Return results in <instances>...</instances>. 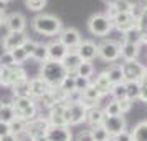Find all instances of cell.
Masks as SVG:
<instances>
[{
    "mask_svg": "<svg viewBox=\"0 0 147 141\" xmlns=\"http://www.w3.org/2000/svg\"><path fill=\"white\" fill-rule=\"evenodd\" d=\"M98 57L104 61H116L121 57V43L116 40H102L98 45Z\"/></svg>",
    "mask_w": 147,
    "mask_h": 141,
    "instance_id": "obj_6",
    "label": "cell"
},
{
    "mask_svg": "<svg viewBox=\"0 0 147 141\" xmlns=\"http://www.w3.org/2000/svg\"><path fill=\"white\" fill-rule=\"evenodd\" d=\"M104 110V114L106 116H117V114H121L119 111V105H117V101H109L106 105V108H102Z\"/></svg>",
    "mask_w": 147,
    "mask_h": 141,
    "instance_id": "obj_38",
    "label": "cell"
},
{
    "mask_svg": "<svg viewBox=\"0 0 147 141\" xmlns=\"http://www.w3.org/2000/svg\"><path fill=\"white\" fill-rule=\"evenodd\" d=\"M13 120H17L13 108H12V105H10V103H5V105L2 106V110H0V121H2V123H7V125H10Z\"/></svg>",
    "mask_w": 147,
    "mask_h": 141,
    "instance_id": "obj_28",
    "label": "cell"
},
{
    "mask_svg": "<svg viewBox=\"0 0 147 141\" xmlns=\"http://www.w3.org/2000/svg\"><path fill=\"white\" fill-rule=\"evenodd\" d=\"M76 141H94V140H93V136H91V131L89 129H83V131L78 133Z\"/></svg>",
    "mask_w": 147,
    "mask_h": 141,
    "instance_id": "obj_46",
    "label": "cell"
},
{
    "mask_svg": "<svg viewBox=\"0 0 147 141\" xmlns=\"http://www.w3.org/2000/svg\"><path fill=\"white\" fill-rule=\"evenodd\" d=\"M109 141H113V140H109Z\"/></svg>",
    "mask_w": 147,
    "mask_h": 141,
    "instance_id": "obj_56",
    "label": "cell"
},
{
    "mask_svg": "<svg viewBox=\"0 0 147 141\" xmlns=\"http://www.w3.org/2000/svg\"><path fill=\"white\" fill-rule=\"evenodd\" d=\"M117 15V12H116V8L114 7H107V10H106V14H104V17L106 18H109V20L113 22V18Z\"/></svg>",
    "mask_w": 147,
    "mask_h": 141,
    "instance_id": "obj_50",
    "label": "cell"
},
{
    "mask_svg": "<svg viewBox=\"0 0 147 141\" xmlns=\"http://www.w3.org/2000/svg\"><path fill=\"white\" fill-rule=\"evenodd\" d=\"M88 28L96 37H106V35H109V32L114 27H113V22L109 18H106L104 14H94L88 20Z\"/></svg>",
    "mask_w": 147,
    "mask_h": 141,
    "instance_id": "obj_4",
    "label": "cell"
},
{
    "mask_svg": "<svg viewBox=\"0 0 147 141\" xmlns=\"http://www.w3.org/2000/svg\"><path fill=\"white\" fill-rule=\"evenodd\" d=\"M5 27H7L8 32H25V27H27V18L23 14H18V12H13L5 17Z\"/></svg>",
    "mask_w": 147,
    "mask_h": 141,
    "instance_id": "obj_16",
    "label": "cell"
},
{
    "mask_svg": "<svg viewBox=\"0 0 147 141\" xmlns=\"http://www.w3.org/2000/svg\"><path fill=\"white\" fill-rule=\"evenodd\" d=\"M15 111L17 120L22 121H32L33 118H36V101L32 96H13V101L10 103Z\"/></svg>",
    "mask_w": 147,
    "mask_h": 141,
    "instance_id": "obj_3",
    "label": "cell"
},
{
    "mask_svg": "<svg viewBox=\"0 0 147 141\" xmlns=\"http://www.w3.org/2000/svg\"><path fill=\"white\" fill-rule=\"evenodd\" d=\"M13 57H12V52H3L2 57H0V67H15Z\"/></svg>",
    "mask_w": 147,
    "mask_h": 141,
    "instance_id": "obj_42",
    "label": "cell"
},
{
    "mask_svg": "<svg viewBox=\"0 0 147 141\" xmlns=\"http://www.w3.org/2000/svg\"><path fill=\"white\" fill-rule=\"evenodd\" d=\"M81 58L80 55L76 53V52H68L66 57L61 60V65L65 67V70L68 72V75H76V70H78V67L81 65Z\"/></svg>",
    "mask_w": 147,
    "mask_h": 141,
    "instance_id": "obj_22",
    "label": "cell"
},
{
    "mask_svg": "<svg viewBox=\"0 0 147 141\" xmlns=\"http://www.w3.org/2000/svg\"><path fill=\"white\" fill-rule=\"evenodd\" d=\"M124 43H134V45H140L142 43V37H140L139 28L136 27L132 30H129L127 33H124Z\"/></svg>",
    "mask_w": 147,
    "mask_h": 141,
    "instance_id": "obj_31",
    "label": "cell"
},
{
    "mask_svg": "<svg viewBox=\"0 0 147 141\" xmlns=\"http://www.w3.org/2000/svg\"><path fill=\"white\" fill-rule=\"evenodd\" d=\"M139 87H140V96L139 100H142L144 103H147V68L144 75H142V78L139 80Z\"/></svg>",
    "mask_w": 147,
    "mask_h": 141,
    "instance_id": "obj_39",
    "label": "cell"
},
{
    "mask_svg": "<svg viewBox=\"0 0 147 141\" xmlns=\"http://www.w3.org/2000/svg\"><path fill=\"white\" fill-rule=\"evenodd\" d=\"M5 8H7V2L0 0V12H5Z\"/></svg>",
    "mask_w": 147,
    "mask_h": 141,
    "instance_id": "obj_54",
    "label": "cell"
},
{
    "mask_svg": "<svg viewBox=\"0 0 147 141\" xmlns=\"http://www.w3.org/2000/svg\"><path fill=\"white\" fill-rule=\"evenodd\" d=\"M27 73L25 70L20 68L18 65L15 67H0V85L2 87H13L15 83L22 78H25Z\"/></svg>",
    "mask_w": 147,
    "mask_h": 141,
    "instance_id": "obj_7",
    "label": "cell"
},
{
    "mask_svg": "<svg viewBox=\"0 0 147 141\" xmlns=\"http://www.w3.org/2000/svg\"><path fill=\"white\" fill-rule=\"evenodd\" d=\"M5 17H7L5 12H0V27H3V25H5Z\"/></svg>",
    "mask_w": 147,
    "mask_h": 141,
    "instance_id": "obj_53",
    "label": "cell"
},
{
    "mask_svg": "<svg viewBox=\"0 0 147 141\" xmlns=\"http://www.w3.org/2000/svg\"><path fill=\"white\" fill-rule=\"evenodd\" d=\"M121 57L124 58V61L137 60V57H139V45H134V43H121Z\"/></svg>",
    "mask_w": 147,
    "mask_h": 141,
    "instance_id": "obj_23",
    "label": "cell"
},
{
    "mask_svg": "<svg viewBox=\"0 0 147 141\" xmlns=\"http://www.w3.org/2000/svg\"><path fill=\"white\" fill-rule=\"evenodd\" d=\"M35 47H36V42H35V40H30V38H28V40L23 43V47H22V48H23V50H25V52L28 53V57H32V53H33Z\"/></svg>",
    "mask_w": 147,
    "mask_h": 141,
    "instance_id": "obj_47",
    "label": "cell"
},
{
    "mask_svg": "<svg viewBox=\"0 0 147 141\" xmlns=\"http://www.w3.org/2000/svg\"><path fill=\"white\" fill-rule=\"evenodd\" d=\"M8 126H10V133H12V134H18V133H22V131L25 129V121L13 120Z\"/></svg>",
    "mask_w": 147,
    "mask_h": 141,
    "instance_id": "obj_43",
    "label": "cell"
},
{
    "mask_svg": "<svg viewBox=\"0 0 147 141\" xmlns=\"http://www.w3.org/2000/svg\"><path fill=\"white\" fill-rule=\"evenodd\" d=\"M104 3H106V7H113V5H116L119 0H102Z\"/></svg>",
    "mask_w": 147,
    "mask_h": 141,
    "instance_id": "obj_52",
    "label": "cell"
},
{
    "mask_svg": "<svg viewBox=\"0 0 147 141\" xmlns=\"http://www.w3.org/2000/svg\"><path fill=\"white\" fill-rule=\"evenodd\" d=\"M8 133H10V126H8L7 123H2V121H0V138L7 136Z\"/></svg>",
    "mask_w": 147,
    "mask_h": 141,
    "instance_id": "obj_49",
    "label": "cell"
},
{
    "mask_svg": "<svg viewBox=\"0 0 147 141\" xmlns=\"http://www.w3.org/2000/svg\"><path fill=\"white\" fill-rule=\"evenodd\" d=\"M28 40L25 32H8L3 38H2V48L5 52H13L17 48L23 47V43Z\"/></svg>",
    "mask_w": 147,
    "mask_h": 141,
    "instance_id": "obj_10",
    "label": "cell"
},
{
    "mask_svg": "<svg viewBox=\"0 0 147 141\" xmlns=\"http://www.w3.org/2000/svg\"><path fill=\"white\" fill-rule=\"evenodd\" d=\"M117 105H119L121 114H124V113H127V111L132 108V101L131 100H122V101H117Z\"/></svg>",
    "mask_w": 147,
    "mask_h": 141,
    "instance_id": "obj_45",
    "label": "cell"
},
{
    "mask_svg": "<svg viewBox=\"0 0 147 141\" xmlns=\"http://www.w3.org/2000/svg\"><path fill=\"white\" fill-rule=\"evenodd\" d=\"M47 140L48 141H71L73 134L69 126H48L47 129Z\"/></svg>",
    "mask_w": 147,
    "mask_h": 141,
    "instance_id": "obj_15",
    "label": "cell"
},
{
    "mask_svg": "<svg viewBox=\"0 0 147 141\" xmlns=\"http://www.w3.org/2000/svg\"><path fill=\"white\" fill-rule=\"evenodd\" d=\"M50 126L47 118H41V116H36L32 121H27L25 123V131H27L32 138H38V136H45L47 134V129Z\"/></svg>",
    "mask_w": 147,
    "mask_h": 141,
    "instance_id": "obj_13",
    "label": "cell"
},
{
    "mask_svg": "<svg viewBox=\"0 0 147 141\" xmlns=\"http://www.w3.org/2000/svg\"><path fill=\"white\" fill-rule=\"evenodd\" d=\"M58 40L68 48V52H76L78 47L81 45L83 38H81V33L76 28L68 27V28H63L61 30V33L58 35Z\"/></svg>",
    "mask_w": 147,
    "mask_h": 141,
    "instance_id": "obj_8",
    "label": "cell"
},
{
    "mask_svg": "<svg viewBox=\"0 0 147 141\" xmlns=\"http://www.w3.org/2000/svg\"><path fill=\"white\" fill-rule=\"evenodd\" d=\"M66 110H68V114H69V126L80 125V123L84 121L88 108L81 101H66Z\"/></svg>",
    "mask_w": 147,
    "mask_h": 141,
    "instance_id": "obj_11",
    "label": "cell"
},
{
    "mask_svg": "<svg viewBox=\"0 0 147 141\" xmlns=\"http://www.w3.org/2000/svg\"><path fill=\"white\" fill-rule=\"evenodd\" d=\"M91 85H93V87L99 91L101 96L109 95V93H111V90H113V83H111V80H109V76H107L106 72H101Z\"/></svg>",
    "mask_w": 147,
    "mask_h": 141,
    "instance_id": "obj_21",
    "label": "cell"
},
{
    "mask_svg": "<svg viewBox=\"0 0 147 141\" xmlns=\"http://www.w3.org/2000/svg\"><path fill=\"white\" fill-rule=\"evenodd\" d=\"M113 27L116 30H119L121 33H127L129 30L137 27V22L132 18L131 14H117L113 18Z\"/></svg>",
    "mask_w": 147,
    "mask_h": 141,
    "instance_id": "obj_14",
    "label": "cell"
},
{
    "mask_svg": "<svg viewBox=\"0 0 147 141\" xmlns=\"http://www.w3.org/2000/svg\"><path fill=\"white\" fill-rule=\"evenodd\" d=\"M15 136H17V141H33V138H32V136H30V134H28L25 129H23L22 133L15 134Z\"/></svg>",
    "mask_w": 147,
    "mask_h": 141,
    "instance_id": "obj_48",
    "label": "cell"
},
{
    "mask_svg": "<svg viewBox=\"0 0 147 141\" xmlns=\"http://www.w3.org/2000/svg\"><path fill=\"white\" fill-rule=\"evenodd\" d=\"M137 28H139L140 37H142V43H146L147 45V7L144 8L142 17H140L139 22H137Z\"/></svg>",
    "mask_w": 147,
    "mask_h": 141,
    "instance_id": "obj_34",
    "label": "cell"
},
{
    "mask_svg": "<svg viewBox=\"0 0 147 141\" xmlns=\"http://www.w3.org/2000/svg\"><path fill=\"white\" fill-rule=\"evenodd\" d=\"M3 2H10V0H3Z\"/></svg>",
    "mask_w": 147,
    "mask_h": 141,
    "instance_id": "obj_55",
    "label": "cell"
},
{
    "mask_svg": "<svg viewBox=\"0 0 147 141\" xmlns=\"http://www.w3.org/2000/svg\"><path fill=\"white\" fill-rule=\"evenodd\" d=\"M107 76L113 85H119V83H124V73H122V67L117 65V63H113L109 70H106Z\"/></svg>",
    "mask_w": 147,
    "mask_h": 141,
    "instance_id": "obj_24",
    "label": "cell"
},
{
    "mask_svg": "<svg viewBox=\"0 0 147 141\" xmlns=\"http://www.w3.org/2000/svg\"><path fill=\"white\" fill-rule=\"evenodd\" d=\"M104 110L101 106H91L86 110V116H84V121H86L88 125L91 128H96V126H101L102 125V121H104Z\"/></svg>",
    "mask_w": 147,
    "mask_h": 141,
    "instance_id": "obj_19",
    "label": "cell"
},
{
    "mask_svg": "<svg viewBox=\"0 0 147 141\" xmlns=\"http://www.w3.org/2000/svg\"><path fill=\"white\" fill-rule=\"evenodd\" d=\"M126 83V93H127V100H139L140 96V87L139 81H124Z\"/></svg>",
    "mask_w": 147,
    "mask_h": 141,
    "instance_id": "obj_27",
    "label": "cell"
},
{
    "mask_svg": "<svg viewBox=\"0 0 147 141\" xmlns=\"http://www.w3.org/2000/svg\"><path fill=\"white\" fill-rule=\"evenodd\" d=\"M113 7L116 8V12H117V14H131L134 3H132V2H129V0H119L116 5H113Z\"/></svg>",
    "mask_w": 147,
    "mask_h": 141,
    "instance_id": "obj_37",
    "label": "cell"
},
{
    "mask_svg": "<svg viewBox=\"0 0 147 141\" xmlns=\"http://www.w3.org/2000/svg\"><path fill=\"white\" fill-rule=\"evenodd\" d=\"M32 57H33L36 61H40V63L48 61V47L45 43H36V47H35Z\"/></svg>",
    "mask_w": 147,
    "mask_h": 141,
    "instance_id": "obj_29",
    "label": "cell"
},
{
    "mask_svg": "<svg viewBox=\"0 0 147 141\" xmlns=\"http://www.w3.org/2000/svg\"><path fill=\"white\" fill-rule=\"evenodd\" d=\"M0 141H17V136L12 133H8L7 136H3V138H0Z\"/></svg>",
    "mask_w": 147,
    "mask_h": 141,
    "instance_id": "obj_51",
    "label": "cell"
},
{
    "mask_svg": "<svg viewBox=\"0 0 147 141\" xmlns=\"http://www.w3.org/2000/svg\"><path fill=\"white\" fill-rule=\"evenodd\" d=\"M66 75H68V72L61 65V61L48 60L45 63H41V67H40V78L47 81L51 88L60 87L61 81L66 78Z\"/></svg>",
    "mask_w": 147,
    "mask_h": 141,
    "instance_id": "obj_2",
    "label": "cell"
},
{
    "mask_svg": "<svg viewBox=\"0 0 147 141\" xmlns=\"http://www.w3.org/2000/svg\"><path fill=\"white\" fill-rule=\"evenodd\" d=\"M111 140L113 141H132V134H131V131H122V133L113 136Z\"/></svg>",
    "mask_w": 147,
    "mask_h": 141,
    "instance_id": "obj_44",
    "label": "cell"
},
{
    "mask_svg": "<svg viewBox=\"0 0 147 141\" xmlns=\"http://www.w3.org/2000/svg\"><path fill=\"white\" fill-rule=\"evenodd\" d=\"M121 67H122V73H124V81H139L146 72V67L137 60L124 61Z\"/></svg>",
    "mask_w": 147,
    "mask_h": 141,
    "instance_id": "obj_9",
    "label": "cell"
},
{
    "mask_svg": "<svg viewBox=\"0 0 147 141\" xmlns=\"http://www.w3.org/2000/svg\"><path fill=\"white\" fill-rule=\"evenodd\" d=\"M47 120L51 126H69V114H68L66 110V101L65 103H56L50 108Z\"/></svg>",
    "mask_w": 147,
    "mask_h": 141,
    "instance_id": "obj_5",
    "label": "cell"
},
{
    "mask_svg": "<svg viewBox=\"0 0 147 141\" xmlns=\"http://www.w3.org/2000/svg\"><path fill=\"white\" fill-rule=\"evenodd\" d=\"M131 134H132V141H147V121L137 123Z\"/></svg>",
    "mask_w": 147,
    "mask_h": 141,
    "instance_id": "obj_26",
    "label": "cell"
},
{
    "mask_svg": "<svg viewBox=\"0 0 147 141\" xmlns=\"http://www.w3.org/2000/svg\"><path fill=\"white\" fill-rule=\"evenodd\" d=\"M74 76L76 75H66V78L61 81V85H60V88L65 93H68V96L76 91V88H74Z\"/></svg>",
    "mask_w": 147,
    "mask_h": 141,
    "instance_id": "obj_35",
    "label": "cell"
},
{
    "mask_svg": "<svg viewBox=\"0 0 147 141\" xmlns=\"http://www.w3.org/2000/svg\"><path fill=\"white\" fill-rule=\"evenodd\" d=\"M25 5H27L30 10H33V12H40V10L45 8L47 0H25Z\"/></svg>",
    "mask_w": 147,
    "mask_h": 141,
    "instance_id": "obj_40",
    "label": "cell"
},
{
    "mask_svg": "<svg viewBox=\"0 0 147 141\" xmlns=\"http://www.w3.org/2000/svg\"><path fill=\"white\" fill-rule=\"evenodd\" d=\"M12 90H13V96H30V78L25 76L18 80L12 87Z\"/></svg>",
    "mask_w": 147,
    "mask_h": 141,
    "instance_id": "obj_25",
    "label": "cell"
},
{
    "mask_svg": "<svg viewBox=\"0 0 147 141\" xmlns=\"http://www.w3.org/2000/svg\"><path fill=\"white\" fill-rule=\"evenodd\" d=\"M33 30L36 33L45 35V37H56L63 30V23L58 17L51 14H38L32 22Z\"/></svg>",
    "mask_w": 147,
    "mask_h": 141,
    "instance_id": "obj_1",
    "label": "cell"
},
{
    "mask_svg": "<svg viewBox=\"0 0 147 141\" xmlns=\"http://www.w3.org/2000/svg\"><path fill=\"white\" fill-rule=\"evenodd\" d=\"M76 53L80 55V58L83 61H93L98 57V45L91 40H83L76 50Z\"/></svg>",
    "mask_w": 147,
    "mask_h": 141,
    "instance_id": "obj_17",
    "label": "cell"
},
{
    "mask_svg": "<svg viewBox=\"0 0 147 141\" xmlns=\"http://www.w3.org/2000/svg\"><path fill=\"white\" fill-rule=\"evenodd\" d=\"M111 95H113L114 101H122V100H127V93H126V83H119V85H113V90H111Z\"/></svg>",
    "mask_w": 147,
    "mask_h": 141,
    "instance_id": "obj_32",
    "label": "cell"
},
{
    "mask_svg": "<svg viewBox=\"0 0 147 141\" xmlns=\"http://www.w3.org/2000/svg\"><path fill=\"white\" fill-rule=\"evenodd\" d=\"M12 57H13L15 63H17V65L20 67L22 63H23V61H25V60L28 58V53L20 47V48H17V50H13V52H12Z\"/></svg>",
    "mask_w": 147,
    "mask_h": 141,
    "instance_id": "obj_41",
    "label": "cell"
},
{
    "mask_svg": "<svg viewBox=\"0 0 147 141\" xmlns=\"http://www.w3.org/2000/svg\"><path fill=\"white\" fill-rule=\"evenodd\" d=\"M51 90V87L48 85L45 80H41L40 76H35V78H30V96L32 98H36L40 100L43 95H47L48 91Z\"/></svg>",
    "mask_w": 147,
    "mask_h": 141,
    "instance_id": "obj_18",
    "label": "cell"
},
{
    "mask_svg": "<svg viewBox=\"0 0 147 141\" xmlns=\"http://www.w3.org/2000/svg\"><path fill=\"white\" fill-rule=\"evenodd\" d=\"M102 128H104L107 133H109V136L113 138L116 134L126 131V120H124L122 114H117V116H104Z\"/></svg>",
    "mask_w": 147,
    "mask_h": 141,
    "instance_id": "obj_12",
    "label": "cell"
},
{
    "mask_svg": "<svg viewBox=\"0 0 147 141\" xmlns=\"http://www.w3.org/2000/svg\"><path fill=\"white\" fill-rule=\"evenodd\" d=\"M47 47H48V60L51 61H61L68 53V48L60 40H53L51 43H48Z\"/></svg>",
    "mask_w": 147,
    "mask_h": 141,
    "instance_id": "obj_20",
    "label": "cell"
},
{
    "mask_svg": "<svg viewBox=\"0 0 147 141\" xmlns=\"http://www.w3.org/2000/svg\"><path fill=\"white\" fill-rule=\"evenodd\" d=\"M88 87H91V78H84V76H74V88L78 93H83Z\"/></svg>",
    "mask_w": 147,
    "mask_h": 141,
    "instance_id": "obj_36",
    "label": "cell"
},
{
    "mask_svg": "<svg viewBox=\"0 0 147 141\" xmlns=\"http://www.w3.org/2000/svg\"><path fill=\"white\" fill-rule=\"evenodd\" d=\"M94 73V65L93 61H81V65L76 70V76H84V78H91Z\"/></svg>",
    "mask_w": 147,
    "mask_h": 141,
    "instance_id": "obj_30",
    "label": "cell"
},
{
    "mask_svg": "<svg viewBox=\"0 0 147 141\" xmlns=\"http://www.w3.org/2000/svg\"><path fill=\"white\" fill-rule=\"evenodd\" d=\"M89 131H91V136H93L94 141H109L111 140L109 133L102 128V125H101V126H96V128H91Z\"/></svg>",
    "mask_w": 147,
    "mask_h": 141,
    "instance_id": "obj_33",
    "label": "cell"
}]
</instances>
